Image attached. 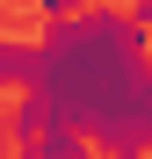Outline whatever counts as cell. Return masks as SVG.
<instances>
[{"instance_id":"cell-1","label":"cell","mask_w":152,"mask_h":159,"mask_svg":"<svg viewBox=\"0 0 152 159\" xmlns=\"http://www.w3.org/2000/svg\"><path fill=\"white\" fill-rule=\"evenodd\" d=\"M51 116L116 159L152 152V29L123 7H87L36 36V87Z\"/></svg>"},{"instance_id":"cell-3","label":"cell","mask_w":152,"mask_h":159,"mask_svg":"<svg viewBox=\"0 0 152 159\" xmlns=\"http://www.w3.org/2000/svg\"><path fill=\"white\" fill-rule=\"evenodd\" d=\"M15 7H44V15H65L72 0H15Z\"/></svg>"},{"instance_id":"cell-2","label":"cell","mask_w":152,"mask_h":159,"mask_svg":"<svg viewBox=\"0 0 152 159\" xmlns=\"http://www.w3.org/2000/svg\"><path fill=\"white\" fill-rule=\"evenodd\" d=\"M36 159H101V145H94V138H80L72 123H51L44 138H36Z\"/></svg>"}]
</instances>
